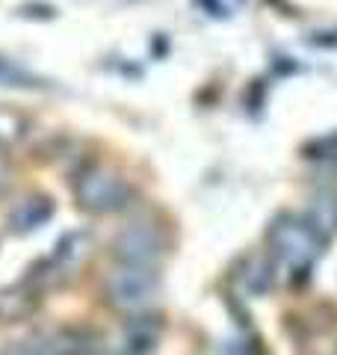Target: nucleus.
I'll list each match as a JSON object with an SVG mask.
<instances>
[{
  "label": "nucleus",
  "instance_id": "6e6552de",
  "mask_svg": "<svg viewBox=\"0 0 337 355\" xmlns=\"http://www.w3.org/2000/svg\"><path fill=\"white\" fill-rule=\"evenodd\" d=\"M51 216H53V202L48 196H27L9 214V228L15 234H30V231L42 228Z\"/></svg>",
  "mask_w": 337,
  "mask_h": 355
},
{
  "label": "nucleus",
  "instance_id": "423d86ee",
  "mask_svg": "<svg viewBox=\"0 0 337 355\" xmlns=\"http://www.w3.org/2000/svg\"><path fill=\"white\" fill-rule=\"evenodd\" d=\"M42 291L30 279L0 287V323H21L39 308Z\"/></svg>",
  "mask_w": 337,
  "mask_h": 355
},
{
  "label": "nucleus",
  "instance_id": "f8f14e48",
  "mask_svg": "<svg viewBox=\"0 0 337 355\" xmlns=\"http://www.w3.org/2000/svg\"><path fill=\"white\" fill-rule=\"evenodd\" d=\"M0 355H44V352H42V347H33V343L21 340V343H9Z\"/></svg>",
  "mask_w": 337,
  "mask_h": 355
},
{
  "label": "nucleus",
  "instance_id": "9b49d317",
  "mask_svg": "<svg viewBox=\"0 0 337 355\" xmlns=\"http://www.w3.org/2000/svg\"><path fill=\"white\" fill-rule=\"evenodd\" d=\"M27 133V119L12 110H0V148L15 146V142Z\"/></svg>",
  "mask_w": 337,
  "mask_h": 355
},
{
  "label": "nucleus",
  "instance_id": "2eb2a0df",
  "mask_svg": "<svg viewBox=\"0 0 337 355\" xmlns=\"http://www.w3.org/2000/svg\"><path fill=\"white\" fill-rule=\"evenodd\" d=\"M334 355H337V352H334Z\"/></svg>",
  "mask_w": 337,
  "mask_h": 355
},
{
  "label": "nucleus",
  "instance_id": "7ed1b4c3",
  "mask_svg": "<svg viewBox=\"0 0 337 355\" xmlns=\"http://www.w3.org/2000/svg\"><path fill=\"white\" fill-rule=\"evenodd\" d=\"M157 291H160V279H157L151 266L119 263L104 282L107 305H112L116 311H125V314H142L154 302Z\"/></svg>",
  "mask_w": 337,
  "mask_h": 355
},
{
  "label": "nucleus",
  "instance_id": "f03ea898",
  "mask_svg": "<svg viewBox=\"0 0 337 355\" xmlns=\"http://www.w3.org/2000/svg\"><path fill=\"white\" fill-rule=\"evenodd\" d=\"M77 205L89 214H119L133 202L130 184L104 163H89L74 181Z\"/></svg>",
  "mask_w": 337,
  "mask_h": 355
},
{
  "label": "nucleus",
  "instance_id": "20e7f679",
  "mask_svg": "<svg viewBox=\"0 0 337 355\" xmlns=\"http://www.w3.org/2000/svg\"><path fill=\"white\" fill-rule=\"evenodd\" d=\"M168 246L166 231L151 219H137L125 225L112 240V258L128 266H151L163 258Z\"/></svg>",
  "mask_w": 337,
  "mask_h": 355
},
{
  "label": "nucleus",
  "instance_id": "4468645a",
  "mask_svg": "<svg viewBox=\"0 0 337 355\" xmlns=\"http://www.w3.org/2000/svg\"><path fill=\"white\" fill-rule=\"evenodd\" d=\"M6 187H9V166L3 157H0V193H3Z\"/></svg>",
  "mask_w": 337,
  "mask_h": 355
},
{
  "label": "nucleus",
  "instance_id": "9d476101",
  "mask_svg": "<svg viewBox=\"0 0 337 355\" xmlns=\"http://www.w3.org/2000/svg\"><path fill=\"white\" fill-rule=\"evenodd\" d=\"M308 219L322 231L325 237H329V234H337V196L322 193V196L313 198L311 216H308Z\"/></svg>",
  "mask_w": 337,
  "mask_h": 355
},
{
  "label": "nucleus",
  "instance_id": "1a4fd4ad",
  "mask_svg": "<svg viewBox=\"0 0 337 355\" xmlns=\"http://www.w3.org/2000/svg\"><path fill=\"white\" fill-rule=\"evenodd\" d=\"M237 279H240L245 293L263 296L275 282V258L273 254H252V258L240 266Z\"/></svg>",
  "mask_w": 337,
  "mask_h": 355
},
{
  "label": "nucleus",
  "instance_id": "f257e3e1",
  "mask_svg": "<svg viewBox=\"0 0 337 355\" xmlns=\"http://www.w3.org/2000/svg\"><path fill=\"white\" fill-rule=\"evenodd\" d=\"M269 249L278 263L293 272H305L325 252V234L308 216L281 214L269 225Z\"/></svg>",
  "mask_w": 337,
  "mask_h": 355
},
{
  "label": "nucleus",
  "instance_id": "ddd939ff",
  "mask_svg": "<svg viewBox=\"0 0 337 355\" xmlns=\"http://www.w3.org/2000/svg\"><path fill=\"white\" fill-rule=\"evenodd\" d=\"M225 355H254V347H249L245 340H231L225 347Z\"/></svg>",
  "mask_w": 337,
  "mask_h": 355
},
{
  "label": "nucleus",
  "instance_id": "0eeeda50",
  "mask_svg": "<svg viewBox=\"0 0 337 355\" xmlns=\"http://www.w3.org/2000/svg\"><path fill=\"white\" fill-rule=\"evenodd\" d=\"M160 340V320L148 314H133L121 335V355H148Z\"/></svg>",
  "mask_w": 337,
  "mask_h": 355
},
{
  "label": "nucleus",
  "instance_id": "39448f33",
  "mask_svg": "<svg viewBox=\"0 0 337 355\" xmlns=\"http://www.w3.org/2000/svg\"><path fill=\"white\" fill-rule=\"evenodd\" d=\"M44 355H98L101 338L86 326H62L42 343Z\"/></svg>",
  "mask_w": 337,
  "mask_h": 355
}]
</instances>
